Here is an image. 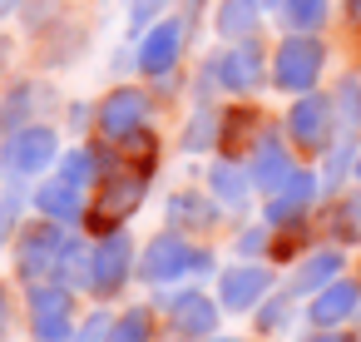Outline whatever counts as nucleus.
<instances>
[{
    "mask_svg": "<svg viewBox=\"0 0 361 342\" xmlns=\"http://www.w3.org/2000/svg\"><path fill=\"white\" fill-rule=\"evenodd\" d=\"M90 268H94V238L85 228H75L70 243H65V253H60V273L55 278L65 288H75L80 297H90Z\"/></svg>",
    "mask_w": 361,
    "mask_h": 342,
    "instance_id": "a878e982",
    "label": "nucleus"
},
{
    "mask_svg": "<svg viewBox=\"0 0 361 342\" xmlns=\"http://www.w3.org/2000/svg\"><path fill=\"white\" fill-rule=\"evenodd\" d=\"M50 100H55V90L40 85V80H20V85H11L6 100H0V134H16V129L35 124V110L50 105Z\"/></svg>",
    "mask_w": 361,
    "mask_h": 342,
    "instance_id": "5701e85b",
    "label": "nucleus"
},
{
    "mask_svg": "<svg viewBox=\"0 0 361 342\" xmlns=\"http://www.w3.org/2000/svg\"><path fill=\"white\" fill-rule=\"evenodd\" d=\"M262 20H267V6H262V0H218V6H213V30H218L223 45L257 40V35H262Z\"/></svg>",
    "mask_w": 361,
    "mask_h": 342,
    "instance_id": "4be33fe9",
    "label": "nucleus"
},
{
    "mask_svg": "<svg viewBox=\"0 0 361 342\" xmlns=\"http://www.w3.org/2000/svg\"><path fill=\"white\" fill-rule=\"evenodd\" d=\"M149 124H154V95L144 85H114L94 105V134L109 139V144H119V139H129Z\"/></svg>",
    "mask_w": 361,
    "mask_h": 342,
    "instance_id": "ddd939ff",
    "label": "nucleus"
},
{
    "mask_svg": "<svg viewBox=\"0 0 361 342\" xmlns=\"http://www.w3.org/2000/svg\"><path fill=\"white\" fill-rule=\"evenodd\" d=\"M331 20V0H282L277 6V25L287 35H317Z\"/></svg>",
    "mask_w": 361,
    "mask_h": 342,
    "instance_id": "c756f323",
    "label": "nucleus"
},
{
    "mask_svg": "<svg viewBox=\"0 0 361 342\" xmlns=\"http://www.w3.org/2000/svg\"><path fill=\"white\" fill-rule=\"evenodd\" d=\"M302 317L307 327H351L361 317V273H341L336 283L312 293L302 302Z\"/></svg>",
    "mask_w": 361,
    "mask_h": 342,
    "instance_id": "dca6fc26",
    "label": "nucleus"
},
{
    "mask_svg": "<svg viewBox=\"0 0 361 342\" xmlns=\"http://www.w3.org/2000/svg\"><path fill=\"white\" fill-rule=\"evenodd\" d=\"M188 35H193V25H188L183 16L154 20V25L134 40V70H139L144 80H169V75H178L183 50H188Z\"/></svg>",
    "mask_w": 361,
    "mask_h": 342,
    "instance_id": "9b49d317",
    "label": "nucleus"
},
{
    "mask_svg": "<svg viewBox=\"0 0 361 342\" xmlns=\"http://www.w3.org/2000/svg\"><path fill=\"white\" fill-rule=\"evenodd\" d=\"M277 288L282 283H277V263L272 258H233L213 278V293H218L228 317H252L262 307V297H272Z\"/></svg>",
    "mask_w": 361,
    "mask_h": 342,
    "instance_id": "6e6552de",
    "label": "nucleus"
},
{
    "mask_svg": "<svg viewBox=\"0 0 361 342\" xmlns=\"http://www.w3.org/2000/svg\"><path fill=\"white\" fill-rule=\"evenodd\" d=\"M25 213H30V184H6L0 189V248H11Z\"/></svg>",
    "mask_w": 361,
    "mask_h": 342,
    "instance_id": "7c9ffc66",
    "label": "nucleus"
},
{
    "mask_svg": "<svg viewBox=\"0 0 361 342\" xmlns=\"http://www.w3.org/2000/svg\"><path fill=\"white\" fill-rule=\"evenodd\" d=\"M169 6H173V0H129V35L139 40L154 20H164V16H169Z\"/></svg>",
    "mask_w": 361,
    "mask_h": 342,
    "instance_id": "f704fd0d",
    "label": "nucleus"
},
{
    "mask_svg": "<svg viewBox=\"0 0 361 342\" xmlns=\"http://www.w3.org/2000/svg\"><path fill=\"white\" fill-rule=\"evenodd\" d=\"M356 184H361V154H356Z\"/></svg>",
    "mask_w": 361,
    "mask_h": 342,
    "instance_id": "37998d69",
    "label": "nucleus"
},
{
    "mask_svg": "<svg viewBox=\"0 0 361 342\" xmlns=\"http://www.w3.org/2000/svg\"><path fill=\"white\" fill-rule=\"evenodd\" d=\"M282 134L292 139L297 154L322 159V154L336 144V105H331V95H322V90L292 95V105H287V114H282Z\"/></svg>",
    "mask_w": 361,
    "mask_h": 342,
    "instance_id": "1a4fd4ad",
    "label": "nucleus"
},
{
    "mask_svg": "<svg viewBox=\"0 0 361 342\" xmlns=\"http://www.w3.org/2000/svg\"><path fill=\"white\" fill-rule=\"evenodd\" d=\"M356 342H361V332H356Z\"/></svg>",
    "mask_w": 361,
    "mask_h": 342,
    "instance_id": "c03bdc74",
    "label": "nucleus"
},
{
    "mask_svg": "<svg viewBox=\"0 0 361 342\" xmlns=\"http://www.w3.org/2000/svg\"><path fill=\"white\" fill-rule=\"evenodd\" d=\"M203 342H257V337H243V332H223V327H218V332L203 337Z\"/></svg>",
    "mask_w": 361,
    "mask_h": 342,
    "instance_id": "4c0bfd02",
    "label": "nucleus"
},
{
    "mask_svg": "<svg viewBox=\"0 0 361 342\" xmlns=\"http://www.w3.org/2000/svg\"><path fill=\"white\" fill-rule=\"evenodd\" d=\"M326 238L341 243V248L361 243V189H346V194L331 199V208H326Z\"/></svg>",
    "mask_w": 361,
    "mask_h": 342,
    "instance_id": "bb28decb",
    "label": "nucleus"
},
{
    "mask_svg": "<svg viewBox=\"0 0 361 342\" xmlns=\"http://www.w3.org/2000/svg\"><path fill=\"white\" fill-rule=\"evenodd\" d=\"M109 149H114L119 164H134V169H144V174L159 169V134H154V129H139V134H129V139H119V144H109Z\"/></svg>",
    "mask_w": 361,
    "mask_h": 342,
    "instance_id": "2f4dec72",
    "label": "nucleus"
},
{
    "mask_svg": "<svg viewBox=\"0 0 361 342\" xmlns=\"http://www.w3.org/2000/svg\"><path fill=\"white\" fill-rule=\"evenodd\" d=\"M322 70H326L322 35H282L277 40V50H272V90L307 95V90H317Z\"/></svg>",
    "mask_w": 361,
    "mask_h": 342,
    "instance_id": "f8f14e48",
    "label": "nucleus"
},
{
    "mask_svg": "<svg viewBox=\"0 0 361 342\" xmlns=\"http://www.w3.org/2000/svg\"><path fill=\"white\" fill-rule=\"evenodd\" d=\"M198 243L193 233H178V228H159L149 243H139V283L164 293V288H178L193 278V258H198Z\"/></svg>",
    "mask_w": 361,
    "mask_h": 342,
    "instance_id": "0eeeda50",
    "label": "nucleus"
},
{
    "mask_svg": "<svg viewBox=\"0 0 361 342\" xmlns=\"http://www.w3.org/2000/svg\"><path fill=\"white\" fill-rule=\"evenodd\" d=\"M6 60H11V40L0 35V70H6Z\"/></svg>",
    "mask_w": 361,
    "mask_h": 342,
    "instance_id": "a19ab883",
    "label": "nucleus"
},
{
    "mask_svg": "<svg viewBox=\"0 0 361 342\" xmlns=\"http://www.w3.org/2000/svg\"><path fill=\"white\" fill-rule=\"evenodd\" d=\"M104 342H164V317H159V307H154V302L119 307Z\"/></svg>",
    "mask_w": 361,
    "mask_h": 342,
    "instance_id": "393cba45",
    "label": "nucleus"
},
{
    "mask_svg": "<svg viewBox=\"0 0 361 342\" xmlns=\"http://www.w3.org/2000/svg\"><path fill=\"white\" fill-rule=\"evenodd\" d=\"M60 154H65L60 129L35 119V124H25V129L0 139V179H6V184H35V179L55 174Z\"/></svg>",
    "mask_w": 361,
    "mask_h": 342,
    "instance_id": "39448f33",
    "label": "nucleus"
},
{
    "mask_svg": "<svg viewBox=\"0 0 361 342\" xmlns=\"http://www.w3.org/2000/svg\"><path fill=\"white\" fill-rule=\"evenodd\" d=\"M302 342H356V332H346V327H307Z\"/></svg>",
    "mask_w": 361,
    "mask_h": 342,
    "instance_id": "e433bc0d",
    "label": "nucleus"
},
{
    "mask_svg": "<svg viewBox=\"0 0 361 342\" xmlns=\"http://www.w3.org/2000/svg\"><path fill=\"white\" fill-rule=\"evenodd\" d=\"M104 169H109V144H104V139H99V144H70V149L60 154V164H55L60 179H70L75 189H90V194H94V184H99Z\"/></svg>",
    "mask_w": 361,
    "mask_h": 342,
    "instance_id": "b1692460",
    "label": "nucleus"
},
{
    "mask_svg": "<svg viewBox=\"0 0 361 342\" xmlns=\"http://www.w3.org/2000/svg\"><path fill=\"white\" fill-rule=\"evenodd\" d=\"M297 169H302V164H297L292 139H287L282 129H272V124H267V134H262V139H257V149L247 154V174H252L257 194H262V199H267V194H277Z\"/></svg>",
    "mask_w": 361,
    "mask_h": 342,
    "instance_id": "f3484780",
    "label": "nucleus"
},
{
    "mask_svg": "<svg viewBox=\"0 0 361 342\" xmlns=\"http://www.w3.org/2000/svg\"><path fill=\"white\" fill-rule=\"evenodd\" d=\"M30 213H40L50 223H65V228H80L85 213H90V189H75L60 174H45V179L30 184Z\"/></svg>",
    "mask_w": 361,
    "mask_h": 342,
    "instance_id": "a211bd4d",
    "label": "nucleus"
},
{
    "mask_svg": "<svg viewBox=\"0 0 361 342\" xmlns=\"http://www.w3.org/2000/svg\"><path fill=\"white\" fill-rule=\"evenodd\" d=\"M208 194L228 208V218H243L252 208V199H262L252 174H247V159H228V154H218L208 164Z\"/></svg>",
    "mask_w": 361,
    "mask_h": 342,
    "instance_id": "aec40b11",
    "label": "nucleus"
},
{
    "mask_svg": "<svg viewBox=\"0 0 361 342\" xmlns=\"http://www.w3.org/2000/svg\"><path fill=\"white\" fill-rule=\"evenodd\" d=\"M20 312H25V342H70L85 317V297L65 288L60 278H50V283L25 288Z\"/></svg>",
    "mask_w": 361,
    "mask_h": 342,
    "instance_id": "7ed1b4c3",
    "label": "nucleus"
},
{
    "mask_svg": "<svg viewBox=\"0 0 361 342\" xmlns=\"http://www.w3.org/2000/svg\"><path fill=\"white\" fill-rule=\"evenodd\" d=\"M267 134V119L257 105H223V134H218V154L228 159H247L257 149V139Z\"/></svg>",
    "mask_w": 361,
    "mask_h": 342,
    "instance_id": "412c9836",
    "label": "nucleus"
},
{
    "mask_svg": "<svg viewBox=\"0 0 361 342\" xmlns=\"http://www.w3.org/2000/svg\"><path fill=\"white\" fill-rule=\"evenodd\" d=\"M139 283V243L129 228H114L94 238V268H90V302H114L124 288Z\"/></svg>",
    "mask_w": 361,
    "mask_h": 342,
    "instance_id": "9d476101",
    "label": "nucleus"
},
{
    "mask_svg": "<svg viewBox=\"0 0 361 342\" xmlns=\"http://www.w3.org/2000/svg\"><path fill=\"white\" fill-rule=\"evenodd\" d=\"M154 307H159V317H164V337H173V342H203V337H213L218 327H223V302H218V293L213 288H203V283H178V288H164L159 297H154Z\"/></svg>",
    "mask_w": 361,
    "mask_h": 342,
    "instance_id": "f03ea898",
    "label": "nucleus"
},
{
    "mask_svg": "<svg viewBox=\"0 0 361 342\" xmlns=\"http://www.w3.org/2000/svg\"><path fill=\"white\" fill-rule=\"evenodd\" d=\"M16 312H20V302H16V293H11V283L0 278V342L11 337V327H16Z\"/></svg>",
    "mask_w": 361,
    "mask_h": 342,
    "instance_id": "c9c22d12",
    "label": "nucleus"
},
{
    "mask_svg": "<svg viewBox=\"0 0 361 342\" xmlns=\"http://www.w3.org/2000/svg\"><path fill=\"white\" fill-rule=\"evenodd\" d=\"M20 6H25V0H0V20H11V16H16Z\"/></svg>",
    "mask_w": 361,
    "mask_h": 342,
    "instance_id": "ea45409f",
    "label": "nucleus"
},
{
    "mask_svg": "<svg viewBox=\"0 0 361 342\" xmlns=\"http://www.w3.org/2000/svg\"><path fill=\"white\" fill-rule=\"evenodd\" d=\"M218 134H223V110H218V105H198V110L188 114L178 144H183V154H213V149H218Z\"/></svg>",
    "mask_w": 361,
    "mask_h": 342,
    "instance_id": "cd10ccee",
    "label": "nucleus"
},
{
    "mask_svg": "<svg viewBox=\"0 0 361 342\" xmlns=\"http://www.w3.org/2000/svg\"><path fill=\"white\" fill-rule=\"evenodd\" d=\"M341 273H346V248L326 238V243H312V248L287 268L282 288H287L292 297H302V302H307L312 293H322V288H326V283H336Z\"/></svg>",
    "mask_w": 361,
    "mask_h": 342,
    "instance_id": "2eb2a0df",
    "label": "nucleus"
},
{
    "mask_svg": "<svg viewBox=\"0 0 361 342\" xmlns=\"http://www.w3.org/2000/svg\"><path fill=\"white\" fill-rule=\"evenodd\" d=\"M346 20H351V25L361 30V0H346Z\"/></svg>",
    "mask_w": 361,
    "mask_h": 342,
    "instance_id": "58836bf2",
    "label": "nucleus"
},
{
    "mask_svg": "<svg viewBox=\"0 0 361 342\" xmlns=\"http://www.w3.org/2000/svg\"><path fill=\"white\" fill-rule=\"evenodd\" d=\"M272 253V228L257 218V223H243L238 238H233V258H267Z\"/></svg>",
    "mask_w": 361,
    "mask_h": 342,
    "instance_id": "473e14b6",
    "label": "nucleus"
},
{
    "mask_svg": "<svg viewBox=\"0 0 361 342\" xmlns=\"http://www.w3.org/2000/svg\"><path fill=\"white\" fill-rule=\"evenodd\" d=\"M109 322H114V312H109V302H90L70 342H104V337H109Z\"/></svg>",
    "mask_w": 361,
    "mask_h": 342,
    "instance_id": "72a5a7b5",
    "label": "nucleus"
},
{
    "mask_svg": "<svg viewBox=\"0 0 361 342\" xmlns=\"http://www.w3.org/2000/svg\"><path fill=\"white\" fill-rule=\"evenodd\" d=\"M272 80V55L262 50V40H238L223 45L208 65H203V90H218L228 100H247Z\"/></svg>",
    "mask_w": 361,
    "mask_h": 342,
    "instance_id": "423d86ee",
    "label": "nucleus"
},
{
    "mask_svg": "<svg viewBox=\"0 0 361 342\" xmlns=\"http://www.w3.org/2000/svg\"><path fill=\"white\" fill-rule=\"evenodd\" d=\"M297 317H302V297H292L287 288H277V293L262 297V307L252 312V327H257V337H282Z\"/></svg>",
    "mask_w": 361,
    "mask_h": 342,
    "instance_id": "c85d7f7f",
    "label": "nucleus"
},
{
    "mask_svg": "<svg viewBox=\"0 0 361 342\" xmlns=\"http://www.w3.org/2000/svg\"><path fill=\"white\" fill-rule=\"evenodd\" d=\"M164 342H173V337H164Z\"/></svg>",
    "mask_w": 361,
    "mask_h": 342,
    "instance_id": "a18cd8bd",
    "label": "nucleus"
},
{
    "mask_svg": "<svg viewBox=\"0 0 361 342\" xmlns=\"http://www.w3.org/2000/svg\"><path fill=\"white\" fill-rule=\"evenodd\" d=\"M322 194H326L322 174H317V169H297L277 194H267V199H262V223H267V228L312 223V208H317V199H322Z\"/></svg>",
    "mask_w": 361,
    "mask_h": 342,
    "instance_id": "4468645a",
    "label": "nucleus"
},
{
    "mask_svg": "<svg viewBox=\"0 0 361 342\" xmlns=\"http://www.w3.org/2000/svg\"><path fill=\"white\" fill-rule=\"evenodd\" d=\"M262 6H267V11H277V6H282V0H262Z\"/></svg>",
    "mask_w": 361,
    "mask_h": 342,
    "instance_id": "79ce46f5",
    "label": "nucleus"
},
{
    "mask_svg": "<svg viewBox=\"0 0 361 342\" xmlns=\"http://www.w3.org/2000/svg\"><path fill=\"white\" fill-rule=\"evenodd\" d=\"M104 144H109V139H104ZM149 179H154V174H144V169H134V164H119L114 149H109V169L99 174V184H94V194H90V213H85L80 228H85L90 238H104V233L124 228V223L144 208Z\"/></svg>",
    "mask_w": 361,
    "mask_h": 342,
    "instance_id": "f257e3e1",
    "label": "nucleus"
},
{
    "mask_svg": "<svg viewBox=\"0 0 361 342\" xmlns=\"http://www.w3.org/2000/svg\"><path fill=\"white\" fill-rule=\"evenodd\" d=\"M223 218H228V208H223L208 189H178V194H169V199H164V223H169V228H178V233L208 238V233H218V228H223Z\"/></svg>",
    "mask_w": 361,
    "mask_h": 342,
    "instance_id": "6ab92c4d",
    "label": "nucleus"
},
{
    "mask_svg": "<svg viewBox=\"0 0 361 342\" xmlns=\"http://www.w3.org/2000/svg\"><path fill=\"white\" fill-rule=\"evenodd\" d=\"M70 233L75 228H65V223H50V218H25L20 223V233L11 238V273H16V283L20 288H30V283H50L55 273H60V253H65V243H70Z\"/></svg>",
    "mask_w": 361,
    "mask_h": 342,
    "instance_id": "20e7f679",
    "label": "nucleus"
}]
</instances>
